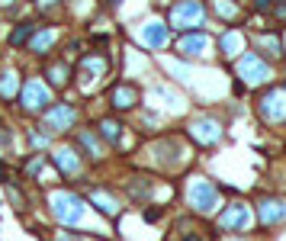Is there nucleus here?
<instances>
[{
  "instance_id": "f257e3e1",
  "label": "nucleus",
  "mask_w": 286,
  "mask_h": 241,
  "mask_svg": "<svg viewBox=\"0 0 286 241\" xmlns=\"http://www.w3.org/2000/svg\"><path fill=\"white\" fill-rule=\"evenodd\" d=\"M49 203H52V212H55L58 222L77 225L80 216H84V203H80V196H74V193H55Z\"/></svg>"
},
{
  "instance_id": "f03ea898",
  "label": "nucleus",
  "mask_w": 286,
  "mask_h": 241,
  "mask_svg": "<svg viewBox=\"0 0 286 241\" xmlns=\"http://www.w3.org/2000/svg\"><path fill=\"white\" fill-rule=\"evenodd\" d=\"M203 16H206V10H203L200 0H183V3H177L174 13H171L177 29H190V32L203 26Z\"/></svg>"
},
{
  "instance_id": "7ed1b4c3",
  "label": "nucleus",
  "mask_w": 286,
  "mask_h": 241,
  "mask_svg": "<svg viewBox=\"0 0 286 241\" xmlns=\"http://www.w3.org/2000/svg\"><path fill=\"white\" fill-rule=\"evenodd\" d=\"M238 74H241L248 84H267V80H270V65L261 58V55L248 52V55L238 58Z\"/></svg>"
},
{
  "instance_id": "20e7f679",
  "label": "nucleus",
  "mask_w": 286,
  "mask_h": 241,
  "mask_svg": "<svg viewBox=\"0 0 286 241\" xmlns=\"http://www.w3.org/2000/svg\"><path fill=\"white\" fill-rule=\"evenodd\" d=\"M190 206H193L196 212H213L215 206H219V190L213 187L209 180H193L190 183Z\"/></svg>"
},
{
  "instance_id": "39448f33",
  "label": "nucleus",
  "mask_w": 286,
  "mask_h": 241,
  "mask_svg": "<svg viewBox=\"0 0 286 241\" xmlns=\"http://www.w3.org/2000/svg\"><path fill=\"white\" fill-rule=\"evenodd\" d=\"M257 109H261V116L270 119V122H286V87H274L270 93H264Z\"/></svg>"
},
{
  "instance_id": "423d86ee",
  "label": "nucleus",
  "mask_w": 286,
  "mask_h": 241,
  "mask_svg": "<svg viewBox=\"0 0 286 241\" xmlns=\"http://www.w3.org/2000/svg\"><path fill=\"white\" fill-rule=\"evenodd\" d=\"M248 222H251V212L244 203H231L222 212V229L225 232H241V229H248Z\"/></svg>"
},
{
  "instance_id": "0eeeda50",
  "label": "nucleus",
  "mask_w": 286,
  "mask_h": 241,
  "mask_svg": "<svg viewBox=\"0 0 286 241\" xmlns=\"http://www.w3.org/2000/svg\"><path fill=\"white\" fill-rule=\"evenodd\" d=\"M23 106L29 109V113H42V109L49 106V90H45L39 80H29V84L23 87Z\"/></svg>"
},
{
  "instance_id": "6e6552de",
  "label": "nucleus",
  "mask_w": 286,
  "mask_h": 241,
  "mask_svg": "<svg viewBox=\"0 0 286 241\" xmlns=\"http://www.w3.org/2000/svg\"><path fill=\"white\" fill-rule=\"evenodd\" d=\"M74 119H77V113H74L71 106H55L45 116V129H49V132H65V129L74 126Z\"/></svg>"
},
{
  "instance_id": "1a4fd4ad",
  "label": "nucleus",
  "mask_w": 286,
  "mask_h": 241,
  "mask_svg": "<svg viewBox=\"0 0 286 241\" xmlns=\"http://www.w3.org/2000/svg\"><path fill=\"white\" fill-rule=\"evenodd\" d=\"M142 39H145L148 48H164L167 39H171V32H167V26L161 23V19H151V23L142 26Z\"/></svg>"
},
{
  "instance_id": "9d476101",
  "label": "nucleus",
  "mask_w": 286,
  "mask_h": 241,
  "mask_svg": "<svg viewBox=\"0 0 286 241\" xmlns=\"http://www.w3.org/2000/svg\"><path fill=\"white\" fill-rule=\"evenodd\" d=\"M180 55L183 58H200V55H206L209 52V39L203 36V32H187V36L180 39Z\"/></svg>"
},
{
  "instance_id": "9b49d317",
  "label": "nucleus",
  "mask_w": 286,
  "mask_h": 241,
  "mask_svg": "<svg viewBox=\"0 0 286 241\" xmlns=\"http://www.w3.org/2000/svg\"><path fill=\"white\" fill-rule=\"evenodd\" d=\"M257 219H261L264 225L286 222V203H280V199H264V203L257 206Z\"/></svg>"
},
{
  "instance_id": "f8f14e48",
  "label": "nucleus",
  "mask_w": 286,
  "mask_h": 241,
  "mask_svg": "<svg viewBox=\"0 0 286 241\" xmlns=\"http://www.w3.org/2000/svg\"><path fill=\"white\" fill-rule=\"evenodd\" d=\"M190 129H193V139H200L203 145H215L222 139V129H219L215 119H196Z\"/></svg>"
},
{
  "instance_id": "ddd939ff",
  "label": "nucleus",
  "mask_w": 286,
  "mask_h": 241,
  "mask_svg": "<svg viewBox=\"0 0 286 241\" xmlns=\"http://www.w3.org/2000/svg\"><path fill=\"white\" fill-rule=\"evenodd\" d=\"M55 164L65 170V174H77V170H80V158L74 155L71 148H58L55 151Z\"/></svg>"
},
{
  "instance_id": "4468645a",
  "label": "nucleus",
  "mask_w": 286,
  "mask_h": 241,
  "mask_svg": "<svg viewBox=\"0 0 286 241\" xmlns=\"http://www.w3.org/2000/svg\"><path fill=\"white\" fill-rule=\"evenodd\" d=\"M52 42H55V29H42V32H36V36L29 39V48H32L36 55H42Z\"/></svg>"
},
{
  "instance_id": "2eb2a0df",
  "label": "nucleus",
  "mask_w": 286,
  "mask_h": 241,
  "mask_svg": "<svg viewBox=\"0 0 286 241\" xmlns=\"http://www.w3.org/2000/svg\"><path fill=\"white\" fill-rule=\"evenodd\" d=\"M135 100H139V96H135L132 87H119V90L113 93V106H116V109H129V106H135Z\"/></svg>"
},
{
  "instance_id": "dca6fc26",
  "label": "nucleus",
  "mask_w": 286,
  "mask_h": 241,
  "mask_svg": "<svg viewBox=\"0 0 286 241\" xmlns=\"http://www.w3.org/2000/svg\"><path fill=\"white\" fill-rule=\"evenodd\" d=\"M80 71L87 74V80H93L97 74H106V61H100V58H84V61H80Z\"/></svg>"
},
{
  "instance_id": "f3484780",
  "label": "nucleus",
  "mask_w": 286,
  "mask_h": 241,
  "mask_svg": "<svg viewBox=\"0 0 286 241\" xmlns=\"http://www.w3.org/2000/svg\"><path fill=\"white\" fill-rule=\"evenodd\" d=\"M93 203H97V209L100 212H106V216H116V212H119V206H116V199L113 196H106V193H93Z\"/></svg>"
},
{
  "instance_id": "a211bd4d",
  "label": "nucleus",
  "mask_w": 286,
  "mask_h": 241,
  "mask_svg": "<svg viewBox=\"0 0 286 241\" xmlns=\"http://www.w3.org/2000/svg\"><path fill=\"white\" fill-rule=\"evenodd\" d=\"M222 48H225V55H238L241 52V36L238 32H225L222 36Z\"/></svg>"
},
{
  "instance_id": "6ab92c4d",
  "label": "nucleus",
  "mask_w": 286,
  "mask_h": 241,
  "mask_svg": "<svg viewBox=\"0 0 286 241\" xmlns=\"http://www.w3.org/2000/svg\"><path fill=\"white\" fill-rule=\"evenodd\" d=\"M119 122H113V119H103L100 122V135H103V139H110V142H119Z\"/></svg>"
},
{
  "instance_id": "aec40b11",
  "label": "nucleus",
  "mask_w": 286,
  "mask_h": 241,
  "mask_svg": "<svg viewBox=\"0 0 286 241\" xmlns=\"http://www.w3.org/2000/svg\"><path fill=\"white\" fill-rule=\"evenodd\" d=\"M29 39H32V26L26 23V26H19V29L10 36V42H13V45H23V42H29Z\"/></svg>"
},
{
  "instance_id": "412c9836",
  "label": "nucleus",
  "mask_w": 286,
  "mask_h": 241,
  "mask_svg": "<svg viewBox=\"0 0 286 241\" xmlns=\"http://www.w3.org/2000/svg\"><path fill=\"white\" fill-rule=\"evenodd\" d=\"M0 93H3V96L16 93V80H13V74H0Z\"/></svg>"
},
{
  "instance_id": "4be33fe9",
  "label": "nucleus",
  "mask_w": 286,
  "mask_h": 241,
  "mask_svg": "<svg viewBox=\"0 0 286 241\" xmlns=\"http://www.w3.org/2000/svg\"><path fill=\"white\" fill-rule=\"evenodd\" d=\"M261 45L267 48V55H280V42H277L274 36H264V39H261Z\"/></svg>"
},
{
  "instance_id": "5701e85b",
  "label": "nucleus",
  "mask_w": 286,
  "mask_h": 241,
  "mask_svg": "<svg viewBox=\"0 0 286 241\" xmlns=\"http://www.w3.org/2000/svg\"><path fill=\"white\" fill-rule=\"evenodd\" d=\"M215 10H219L222 16H235V6H231V0H215Z\"/></svg>"
},
{
  "instance_id": "b1692460",
  "label": "nucleus",
  "mask_w": 286,
  "mask_h": 241,
  "mask_svg": "<svg viewBox=\"0 0 286 241\" xmlns=\"http://www.w3.org/2000/svg\"><path fill=\"white\" fill-rule=\"evenodd\" d=\"M49 78L55 80V84H65V68H52V71H49Z\"/></svg>"
},
{
  "instance_id": "393cba45",
  "label": "nucleus",
  "mask_w": 286,
  "mask_h": 241,
  "mask_svg": "<svg viewBox=\"0 0 286 241\" xmlns=\"http://www.w3.org/2000/svg\"><path fill=\"white\" fill-rule=\"evenodd\" d=\"M254 6H257V10H270V6H274V0H254Z\"/></svg>"
},
{
  "instance_id": "a878e982",
  "label": "nucleus",
  "mask_w": 286,
  "mask_h": 241,
  "mask_svg": "<svg viewBox=\"0 0 286 241\" xmlns=\"http://www.w3.org/2000/svg\"><path fill=\"white\" fill-rule=\"evenodd\" d=\"M0 145H3V148L10 145V132H0Z\"/></svg>"
},
{
  "instance_id": "bb28decb",
  "label": "nucleus",
  "mask_w": 286,
  "mask_h": 241,
  "mask_svg": "<svg viewBox=\"0 0 286 241\" xmlns=\"http://www.w3.org/2000/svg\"><path fill=\"white\" fill-rule=\"evenodd\" d=\"M277 16H283V19H286V3H280V6H277Z\"/></svg>"
},
{
  "instance_id": "cd10ccee",
  "label": "nucleus",
  "mask_w": 286,
  "mask_h": 241,
  "mask_svg": "<svg viewBox=\"0 0 286 241\" xmlns=\"http://www.w3.org/2000/svg\"><path fill=\"white\" fill-rule=\"evenodd\" d=\"M52 3H58V0H39V6H52Z\"/></svg>"
},
{
  "instance_id": "c85d7f7f",
  "label": "nucleus",
  "mask_w": 286,
  "mask_h": 241,
  "mask_svg": "<svg viewBox=\"0 0 286 241\" xmlns=\"http://www.w3.org/2000/svg\"><path fill=\"white\" fill-rule=\"evenodd\" d=\"M0 3H13V0H0Z\"/></svg>"
},
{
  "instance_id": "c756f323",
  "label": "nucleus",
  "mask_w": 286,
  "mask_h": 241,
  "mask_svg": "<svg viewBox=\"0 0 286 241\" xmlns=\"http://www.w3.org/2000/svg\"><path fill=\"white\" fill-rule=\"evenodd\" d=\"M187 241H200V238H187Z\"/></svg>"
},
{
  "instance_id": "7c9ffc66",
  "label": "nucleus",
  "mask_w": 286,
  "mask_h": 241,
  "mask_svg": "<svg viewBox=\"0 0 286 241\" xmlns=\"http://www.w3.org/2000/svg\"><path fill=\"white\" fill-rule=\"evenodd\" d=\"M65 241H74V238H65Z\"/></svg>"
}]
</instances>
